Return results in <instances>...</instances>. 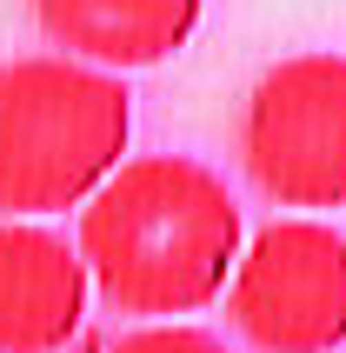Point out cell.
<instances>
[{"mask_svg":"<svg viewBox=\"0 0 346 353\" xmlns=\"http://www.w3.org/2000/svg\"><path fill=\"white\" fill-rule=\"evenodd\" d=\"M247 240V214L213 167L187 154H140L80 207L74 247L114 314L187 320L233 287Z\"/></svg>","mask_w":346,"mask_h":353,"instance_id":"6da1fadb","label":"cell"},{"mask_svg":"<svg viewBox=\"0 0 346 353\" xmlns=\"http://www.w3.org/2000/svg\"><path fill=\"white\" fill-rule=\"evenodd\" d=\"M227 320L253 353L346 347V234L320 214L260 227L233 267Z\"/></svg>","mask_w":346,"mask_h":353,"instance_id":"277c9868","label":"cell"},{"mask_svg":"<svg viewBox=\"0 0 346 353\" xmlns=\"http://www.w3.org/2000/svg\"><path fill=\"white\" fill-rule=\"evenodd\" d=\"M240 167L273 207H346V54H287L240 107Z\"/></svg>","mask_w":346,"mask_h":353,"instance_id":"3957f363","label":"cell"},{"mask_svg":"<svg viewBox=\"0 0 346 353\" xmlns=\"http://www.w3.org/2000/svg\"><path fill=\"white\" fill-rule=\"evenodd\" d=\"M134 94L74 54H27L0 67V220H47L127 167Z\"/></svg>","mask_w":346,"mask_h":353,"instance_id":"7a4b0ae2","label":"cell"},{"mask_svg":"<svg viewBox=\"0 0 346 353\" xmlns=\"http://www.w3.org/2000/svg\"><path fill=\"white\" fill-rule=\"evenodd\" d=\"M207 0H34L40 34L107 74L160 67L193 40Z\"/></svg>","mask_w":346,"mask_h":353,"instance_id":"8992f818","label":"cell"},{"mask_svg":"<svg viewBox=\"0 0 346 353\" xmlns=\"http://www.w3.org/2000/svg\"><path fill=\"white\" fill-rule=\"evenodd\" d=\"M94 274L40 220H0V353H60L87 320Z\"/></svg>","mask_w":346,"mask_h":353,"instance_id":"5b68a950","label":"cell"},{"mask_svg":"<svg viewBox=\"0 0 346 353\" xmlns=\"http://www.w3.org/2000/svg\"><path fill=\"white\" fill-rule=\"evenodd\" d=\"M107 353H233V347L207 327H193V320H147L134 334H120Z\"/></svg>","mask_w":346,"mask_h":353,"instance_id":"52a82bcc","label":"cell"}]
</instances>
